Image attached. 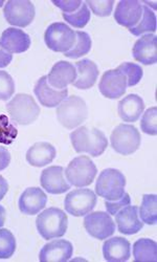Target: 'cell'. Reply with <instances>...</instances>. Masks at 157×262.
<instances>
[{"label": "cell", "mask_w": 157, "mask_h": 262, "mask_svg": "<svg viewBox=\"0 0 157 262\" xmlns=\"http://www.w3.org/2000/svg\"><path fill=\"white\" fill-rule=\"evenodd\" d=\"M71 141L78 154H88L94 158L102 156L108 147V140L104 133L87 126H81L72 133Z\"/></svg>", "instance_id": "obj_1"}, {"label": "cell", "mask_w": 157, "mask_h": 262, "mask_svg": "<svg viewBox=\"0 0 157 262\" xmlns=\"http://www.w3.org/2000/svg\"><path fill=\"white\" fill-rule=\"evenodd\" d=\"M36 227L39 234L46 240L59 238L65 235L69 228V218L61 209L49 208L38 215Z\"/></svg>", "instance_id": "obj_2"}, {"label": "cell", "mask_w": 157, "mask_h": 262, "mask_svg": "<svg viewBox=\"0 0 157 262\" xmlns=\"http://www.w3.org/2000/svg\"><path fill=\"white\" fill-rule=\"evenodd\" d=\"M56 113L59 123L64 128L75 129L87 119L88 109L82 98L71 96L59 104Z\"/></svg>", "instance_id": "obj_3"}, {"label": "cell", "mask_w": 157, "mask_h": 262, "mask_svg": "<svg viewBox=\"0 0 157 262\" xmlns=\"http://www.w3.org/2000/svg\"><path fill=\"white\" fill-rule=\"evenodd\" d=\"M7 109L11 119L19 125H30L40 115L39 105L32 96L27 94L16 95L7 104Z\"/></svg>", "instance_id": "obj_4"}, {"label": "cell", "mask_w": 157, "mask_h": 262, "mask_svg": "<svg viewBox=\"0 0 157 262\" xmlns=\"http://www.w3.org/2000/svg\"><path fill=\"white\" fill-rule=\"evenodd\" d=\"M126 178L117 169H105L101 172L96 185V193L106 201H118L125 193Z\"/></svg>", "instance_id": "obj_5"}, {"label": "cell", "mask_w": 157, "mask_h": 262, "mask_svg": "<svg viewBox=\"0 0 157 262\" xmlns=\"http://www.w3.org/2000/svg\"><path fill=\"white\" fill-rule=\"evenodd\" d=\"M142 142L140 131L132 125L120 124L112 131L111 147L122 156H130L136 152Z\"/></svg>", "instance_id": "obj_6"}, {"label": "cell", "mask_w": 157, "mask_h": 262, "mask_svg": "<svg viewBox=\"0 0 157 262\" xmlns=\"http://www.w3.org/2000/svg\"><path fill=\"white\" fill-rule=\"evenodd\" d=\"M98 173L97 166L88 157L74 159L65 170V176L71 186L87 187L92 185Z\"/></svg>", "instance_id": "obj_7"}, {"label": "cell", "mask_w": 157, "mask_h": 262, "mask_svg": "<svg viewBox=\"0 0 157 262\" xmlns=\"http://www.w3.org/2000/svg\"><path fill=\"white\" fill-rule=\"evenodd\" d=\"M76 38V32L62 23L51 25L44 34V41H46L47 47L53 52L63 54L74 48Z\"/></svg>", "instance_id": "obj_8"}, {"label": "cell", "mask_w": 157, "mask_h": 262, "mask_svg": "<svg viewBox=\"0 0 157 262\" xmlns=\"http://www.w3.org/2000/svg\"><path fill=\"white\" fill-rule=\"evenodd\" d=\"M97 195L91 189H77L66 195L64 208L76 217L91 213L97 205Z\"/></svg>", "instance_id": "obj_9"}, {"label": "cell", "mask_w": 157, "mask_h": 262, "mask_svg": "<svg viewBox=\"0 0 157 262\" xmlns=\"http://www.w3.org/2000/svg\"><path fill=\"white\" fill-rule=\"evenodd\" d=\"M35 7L30 0H10L6 3L4 15L11 26L27 28L35 18Z\"/></svg>", "instance_id": "obj_10"}, {"label": "cell", "mask_w": 157, "mask_h": 262, "mask_svg": "<svg viewBox=\"0 0 157 262\" xmlns=\"http://www.w3.org/2000/svg\"><path fill=\"white\" fill-rule=\"evenodd\" d=\"M84 227L89 235L99 240H104L116 232V224L110 214L101 211L88 214L84 218Z\"/></svg>", "instance_id": "obj_11"}, {"label": "cell", "mask_w": 157, "mask_h": 262, "mask_svg": "<svg viewBox=\"0 0 157 262\" xmlns=\"http://www.w3.org/2000/svg\"><path fill=\"white\" fill-rule=\"evenodd\" d=\"M127 78L119 69L104 73L99 84L101 94L108 99H119L125 95L127 90Z\"/></svg>", "instance_id": "obj_12"}, {"label": "cell", "mask_w": 157, "mask_h": 262, "mask_svg": "<svg viewBox=\"0 0 157 262\" xmlns=\"http://www.w3.org/2000/svg\"><path fill=\"white\" fill-rule=\"evenodd\" d=\"M77 76V69L74 64L67 61H59L48 75V82L53 89L62 91L66 90L70 84H73Z\"/></svg>", "instance_id": "obj_13"}, {"label": "cell", "mask_w": 157, "mask_h": 262, "mask_svg": "<svg viewBox=\"0 0 157 262\" xmlns=\"http://www.w3.org/2000/svg\"><path fill=\"white\" fill-rule=\"evenodd\" d=\"M142 14V3L138 0H122L116 9L115 19L120 26L132 29L140 23Z\"/></svg>", "instance_id": "obj_14"}, {"label": "cell", "mask_w": 157, "mask_h": 262, "mask_svg": "<svg viewBox=\"0 0 157 262\" xmlns=\"http://www.w3.org/2000/svg\"><path fill=\"white\" fill-rule=\"evenodd\" d=\"M64 168L52 166L41 173L40 183L42 188L51 194H63L71 189V185L64 178Z\"/></svg>", "instance_id": "obj_15"}, {"label": "cell", "mask_w": 157, "mask_h": 262, "mask_svg": "<svg viewBox=\"0 0 157 262\" xmlns=\"http://www.w3.org/2000/svg\"><path fill=\"white\" fill-rule=\"evenodd\" d=\"M116 223L118 225L119 232L125 235L137 234L144 227V223L141 221L139 215L138 206L129 205L121 209L116 214Z\"/></svg>", "instance_id": "obj_16"}, {"label": "cell", "mask_w": 157, "mask_h": 262, "mask_svg": "<svg viewBox=\"0 0 157 262\" xmlns=\"http://www.w3.org/2000/svg\"><path fill=\"white\" fill-rule=\"evenodd\" d=\"M73 253L74 247L71 242L65 239H57L42 248L39 259L44 262H65L72 258Z\"/></svg>", "instance_id": "obj_17"}, {"label": "cell", "mask_w": 157, "mask_h": 262, "mask_svg": "<svg viewBox=\"0 0 157 262\" xmlns=\"http://www.w3.org/2000/svg\"><path fill=\"white\" fill-rule=\"evenodd\" d=\"M34 93L38 101L46 107L53 108L59 106V104L67 98L69 91L66 90H55L49 84L48 76H43L38 80L35 85Z\"/></svg>", "instance_id": "obj_18"}, {"label": "cell", "mask_w": 157, "mask_h": 262, "mask_svg": "<svg viewBox=\"0 0 157 262\" xmlns=\"http://www.w3.org/2000/svg\"><path fill=\"white\" fill-rule=\"evenodd\" d=\"M48 196L37 187L28 188L19 199V210L26 215H36L46 208Z\"/></svg>", "instance_id": "obj_19"}, {"label": "cell", "mask_w": 157, "mask_h": 262, "mask_svg": "<svg viewBox=\"0 0 157 262\" xmlns=\"http://www.w3.org/2000/svg\"><path fill=\"white\" fill-rule=\"evenodd\" d=\"M0 46L11 54H21L31 47V38L22 30L9 28L0 38Z\"/></svg>", "instance_id": "obj_20"}, {"label": "cell", "mask_w": 157, "mask_h": 262, "mask_svg": "<svg viewBox=\"0 0 157 262\" xmlns=\"http://www.w3.org/2000/svg\"><path fill=\"white\" fill-rule=\"evenodd\" d=\"M132 55L137 61L144 65H151L157 62V38L154 34H147L141 37L133 47Z\"/></svg>", "instance_id": "obj_21"}, {"label": "cell", "mask_w": 157, "mask_h": 262, "mask_svg": "<svg viewBox=\"0 0 157 262\" xmlns=\"http://www.w3.org/2000/svg\"><path fill=\"white\" fill-rule=\"evenodd\" d=\"M75 67L77 69L78 76L73 85L79 90L92 89L96 84L100 74L97 64L92 60L84 59L78 61Z\"/></svg>", "instance_id": "obj_22"}, {"label": "cell", "mask_w": 157, "mask_h": 262, "mask_svg": "<svg viewBox=\"0 0 157 262\" xmlns=\"http://www.w3.org/2000/svg\"><path fill=\"white\" fill-rule=\"evenodd\" d=\"M103 255L107 261H127L131 255L130 243L124 237H112L104 243Z\"/></svg>", "instance_id": "obj_23"}, {"label": "cell", "mask_w": 157, "mask_h": 262, "mask_svg": "<svg viewBox=\"0 0 157 262\" xmlns=\"http://www.w3.org/2000/svg\"><path fill=\"white\" fill-rule=\"evenodd\" d=\"M145 111L144 100L138 95H128L122 101H120L118 106V112L120 118L129 123L137 122Z\"/></svg>", "instance_id": "obj_24"}, {"label": "cell", "mask_w": 157, "mask_h": 262, "mask_svg": "<svg viewBox=\"0 0 157 262\" xmlns=\"http://www.w3.org/2000/svg\"><path fill=\"white\" fill-rule=\"evenodd\" d=\"M55 147L47 142L34 144L27 152V161L34 167H44L51 164L56 158Z\"/></svg>", "instance_id": "obj_25"}, {"label": "cell", "mask_w": 157, "mask_h": 262, "mask_svg": "<svg viewBox=\"0 0 157 262\" xmlns=\"http://www.w3.org/2000/svg\"><path fill=\"white\" fill-rule=\"evenodd\" d=\"M133 257L136 261H156L157 245L152 239L141 238L133 246Z\"/></svg>", "instance_id": "obj_26"}, {"label": "cell", "mask_w": 157, "mask_h": 262, "mask_svg": "<svg viewBox=\"0 0 157 262\" xmlns=\"http://www.w3.org/2000/svg\"><path fill=\"white\" fill-rule=\"evenodd\" d=\"M157 196L155 194H145L139 215L141 221L147 225H155L157 222Z\"/></svg>", "instance_id": "obj_27"}, {"label": "cell", "mask_w": 157, "mask_h": 262, "mask_svg": "<svg viewBox=\"0 0 157 262\" xmlns=\"http://www.w3.org/2000/svg\"><path fill=\"white\" fill-rule=\"evenodd\" d=\"M156 31V16L154 12L143 5V14L140 23L132 29H129V32L134 36H141L146 33H154Z\"/></svg>", "instance_id": "obj_28"}, {"label": "cell", "mask_w": 157, "mask_h": 262, "mask_svg": "<svg viewBox=\"0 0 157 262\" xmlns=\"http://www.w3.org/2000/svg\"><path fill=\"white\" fill-rule=\"evenodd\" d=\"M76 35H77V38H76L74 48L64 54V56L67 58L78 59L87 55L92 50L93 41L91 36L85 32H80V31L76 32Z\"/></svg>", "instance_id": "obj_29"}, {"label": "cell", "mask_w": 157, "mask_h": 262, "mask_svg": "<svg viewBox=\"0 0 157 262\" xmlns=\"http://www.w3.org/2000/svg\"><path fill=\"white\" fill-rule=\"evenodd\" d=\"M62 15L67 24H70L71 26L78 29L84 28L89 23V20H91V10L87 7L86 3L83 2L81 7L76 12L72 14L63 13Z\"/></svg>", "instance_id": "obj_30"}, {"label": "cell", "mask_w": 157, "mask_h": 262, "mask_svg": "<svg viewBox=\"0 0 157 262\" xmlns=\"http://www.w3.org/2000/svg\"><path fill=\"white\" fill-rule=\"evenodd\" d=\"M16 239L8 229H0V259L11 258L16 251Z\"/></svg>", "instance_id": "obj_31"}, {"label": "cell", "mask_w": 157, "mask_h": 262, "mask_svg": "<svg viewBox=\"0 0 157 262\" xmlns=\"http://www.w3.org/2000/svg\"><path fill=\"white\" fill-rule=\"evenodd\" d=\"M119 70L122 71L126 76L127 85L129 87L136 86L137 84H139L144 75L143 69L140 67V65L136 63H131V62L122 63L119 67Z\"/></svg>", "instance_id": "obj_32"}, {"label": "cell", "mask_w": 157, "mask_h": 262, "mask_svg": "<svg viewBox=\"0 0 157 262\" xmlns=\"http://www.w3.org/2000/svg\"><path fill=\"white\" fill-rule=\"evenodd\" d=\"M157 108L151 107L145 112L141 120V128L143 133L149 136H156L157 134Z\"/></svg>", "instance_id": "obj_33"}, {"label": "cell", "mask_w": 157, "mask_h": 262, "mask_svg": "<svg viewBox=\"0 0 157 262\" xmlns=\"http://www.w3.org/2000/svg\"><path fill=\"white\" fill-rule=\"evenodd\" d=\"M15 93V82L12 76L0 71V101H8Z\"/></svg>", "instance_id": "obj_34"}, {"label": "cell", "mask_w": 157, "mask_h": 262, "mask_svg": "<svg viewBox=\"0 0 157 262\" xmlns=\"http://www.w3.org/2000/svg\"><path fill=\"white\" fill-rule=\"evenodd\" d=\"M87 7L93 13L100 17H107L111 14L114 9V0H104V2H86Z\"/></svg>", "instance_id": "obj_35"}, {"label": "cell", "mask_w": 157, "mask_h": 262, "mask_svg": "<svg viewBox=\"0 0 157 262\" xmlns=\"http://www.w3.org/2000/svg\"><path fill=\"white\" fill-rule=\"evenodd\" d=\"M131 204V199L128 193H124V195L122 198L118 201H106L105 202V207L106 210L108 212V214L110 215H116L121 209H123L124 207H127Z\"/></svg>", "instance_id": "obj_36"}, {"label": "cell", "mask_w": 157, "mask_h": 262, "mask_svg": "<svg viewBox=\"0 0 157 262\" xmlns=\"http://www.w3.org/2000/svg\"><path fill=\"white\" fill-rule=\"evenodd\" d=\"M53 4L59 9H61L63 13L72 14L81 7L82 2H80V0H59V2L54 0Z\"/></svg>", "instance_id": "obj_37"}, {"label": "cell", "mask_w": 157, "mask_h": 262, "mask_svg": "<svg viewBox=\"0 0 157 262\" xmlns=\"http://www.w3.org/2000/svg\"><path fill=\"white\" fill-rule=\"evenodd\" d=\"M10 163H11L10 152L6 148L0 146V171L8 168Z\"/></svg>", "instance_id": "obj_38"}, {"label": "cell", "mask_w": 157, "mask_h": 262, "mask_svg": "<svg viewBox=\"0 0 157 262\" xmlns=\"http://www.w3.org/2000/svg\"><path fill=\"white\" fill-rule=\"evenodd\" d=\"M13 60V54L7 52L2 46H0V69L7 68Z\"/></svg>", "instance_id": "obj_39"}, {"label": "cell", "mask_w": 157, "mask_h": 262, "mask_svg": "<svg viewBox=\"0 0 157 262\" xmlns=\"http://www.w3.org/2000/svg\"><path fill=\"white\" fill-rule=\"evenodd\" d=\"M8 191H9V184L4 177L0 176V201L4 200Z\"/></svg>", "instance_id": "obj_40"}, {"label": "cell", "mask_w": 157, "mask_h": 262, "mask_svg": "<svg viewBox=\"0 0 157 262\" xmlns=\"http://www.w3.org/2000/svg\"><path fill=\"white\" fill-rule=\"evenodd\" d=\"M6 218H7V211L2 205H0V228L4 227L6 223Z\"/></svg>", "instance_id": "obj_41"}, {"label": "cell", "mask_w": 157, "mask_h": 262, "mask_svg": "<svg viewBox=\"0 0 157 262\" xmlns=\"http://www.w3.org/2000/svg\"><path fill=\"white\" fill-rule=\"evenodd\" d=\"M4 4H5L4 2H0V7H3V6H4Z\"/></svg>", "instance_id": "obj_42"}]
</instances>
